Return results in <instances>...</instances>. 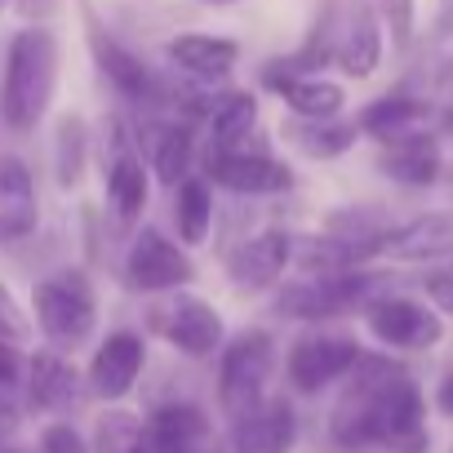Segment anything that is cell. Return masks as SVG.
I'll use <instances>...</instances> for the list:
<instances>
[{
    "label": "cell",
    "instance_id": "cell-1",
    "mask_svg": "<svg viewBox=\"0 0 453 453\" xmlns=\"http://www.w3.org/2000/svg\"><path fill=\"white\" fill-rule=\"evenodd\" d=\"M347 391L342 400L334 404V418H329V435L351 449V453H365V449H382L391 453L404 435L413 431H426V400L418 391V382L387 356H365L351 365L347 373Z\"/></svg>",
    "mask_w": 453,
    "mask_h": 453
},
{
    "label": "cell",
    "instance_id": "cell-2",
    "mask_svg": "<svg viewBox=\"0 0 453 453\" xmlns=\"http://www.w3.org/2000/svg\"><path fill=\"white\" fill-rule=\"evenodd\" d=\"M58 85V41L45 27H23L5 54V85H0V116L10 129L27 134L54 103Z\"/></svg>",
    "mask_w": 453,
    "mask_h": 453
},
{
    "label": "cell",
    "instance_id": "cell-3",
    "mask_svg": "<svg viewBox=\"0 0 453 453\" xmlns=\"http://www.w3.org/2000/svg\"><path fill=\"white\" fill-rule=\"evenodd\" d=\"M32 311H36L41 334L58 351L85 347L94 325H98V303H94V285H89L85 272H54V276H45L36 285V294H32Z\"/></svg>",
    "mask_w": 453,
    "mask_h": 453
},
{
    "label": "cell",
    "instance_id": "cell-4",
    "mask_svg": "<svg viewBox=\"0 0 453 453\" xmlns=\"http://www.w3.org/2000/svg\"><path fill=\"white\" fill-rule=\"evenodd\" d=\"M276 365V342L267 329H245L222 347L218 360V404L226 418H245L267 400V378Z\"/></svg>",
    "mask_w": 453,
    "mask_h": 453
},
{
    "label": "cell",
    "instance_id": "cell-5",
    "mask_svg": "<svg viewBox=\"0 0 453 453\" xmlns=\"http://www.w3.org/2000/svg\"><path fill=\"white\" fill-rule=\"evenodd\" d=\"M369 289H373V276H360L356 267L351 272H320V276L307 272L303 280H289L276 294V311L289 320H325V316H338L347 307H365Z\"/></svg>",
    "mask_w": 453,
    "mask_h": 453
},
{
    "label": "cell",
    "instance_id": "cell-6",
    "mask_svg": "<svg viewBox=\"0 0 453 453\" xmlns=\"http://www.w3.org/2000/svg\"><path fill=\"white\" fill-rule=\"evenodd\" d=\"M151 329L191 360H209L213 351H222V338H226L218 307L196 294H178V289L169 303L151 307Z\"/></svg>",
    "mask_w": 453,
    "mask_h": 453
},
{
    "label": "cell",
    "instance_id": "cell-7",
    "mask_svg": "<svg viewBox=\"0 0 453 453\" xmlns=\"http://www.w3.org/2000/svg\"><path fill=\"white\" fill-rule=\"evenodd\" d=\"M365 325L391 351H426V347H435L444 338L440 311H431L418 298H400V294L369 298L365 303Z\"/></svg>",
    "mask_w": 453,
    "mask_h": 453
},
{
    "label": "cell",
    "instance_id": "cell-8",
    "mask_svg": "<svg viewBox=\"0 0 453 453\" xmlns=\"http://www.w3.org/2000/svg\"><path fill=\"white\" fill-rule=\"evenodd\" d=\"M125 280L138 294H173V289L196 280V263L165 232L142 226V232L134 236V245H129V258H125Z\"/></svg>",
    "mask_w": 453,
    "mask_h": 453
},
{
    "label": "cell",
    "instance_id": "cell-9",
    "mask_svg": "<svg viewBox=\"0 0 453 453\" xmlns=\"http://www.w3.org/2000/svg\"><path fill=\"white\" fill-rule=\"evenodd\" d=\"M356 360H360V342L356 338H347V334H307V338H298L289 347L285 373H289V387L294 391L316 395L329 382L347 378Z\"/></svg>",
    "mask_w": 453,
    "mask_h": 453
},
{
    "label": "cell",
    "instance_id": "cell-10",
    "mask_svg": "<svg viewBox=\"0 0 453 453\" xmlns=\"http://www.w3.org/2000/svg\"><path fill=\"white\" fill-rule=\"evenodd\" d=\"M204 173L226 187V191H236V196H276V191H289L294 173L289 165L272 160L267 151H245V147H213L204 151Z\"/></svg>",
    "mask_w": 453,
    "mask_h": 453
},
{
    "label": "cell",
    "instance_id": "cell-11",
    "mask_svg": "<svg viewBox=\"0 0 453 453\" xmlns=\"http://www.w3.org/2000/svg\"><path fill=\"white\" fill-rule=\"evenodd\" d=\"M263 81L285 98V107H289L294 116H307V120H329V116H338L342 103H347V94H342L338 81H329V76H320V72H303V67H294V63H272Z\"/></svg>",
    "mask_w": 453,
    "mask_h": 453
},
{
    "label": "cell",
    "instance_id": "cell-12",
    "mask_svg": "<svg viewBox=\"0 0 453 453\" xmlns=\"http://www.w3.org/2000/svg\"><path fill=\"white\" fill-rule=\"evenodd\" d=\"M142 365H147L142 338L129 334V329H116V334H107V342L89 360V391L98 400H125L134 391Z\"/></svg>",
    "mask_w": 453,
    "mask_h": 453
},
{
    "label": "cell",
    "instance_id": "cell-13",
    "mask_svg": "<svg viewBox=\"0 0 453 453\" xmlns=\"http://www.w3.org/2000/svg\"><path fill=\"white\" fill-rule=\"evenodd\" d=\"M298 444V413L289 400H263L232 422V453H289Z\"/></svg>",
    "mask_w": 453,
    "mask_h": 453
},
{
    "label": "cell",
    "instance_id": "cell-14",
    "mask_svg": "<svg viewBox=\"0 0 453 453\" xmlns=\"http://www.w3.org/2000/svg\"><path fill=\"white\" fill-rule=\"evenodd\" d=\"M289 258H294V241L285 232H258L226 254V276L236 280V289H267L285 276Z\"/></svg>",
    "mask_w": 453,
    "mask_h": 453
},
{
    "label": "cell",
    "instance_id": "cell-15",
    "mask_svg": "<svg viewBox=\"0 0 453 453\" xmlns=\"http://www.w3.org/2000/svg\"><path fill=\"white\" fill-rule=\"evenodd\" d=\"M89 50H94V58H98V72L111 81V89H116L120 98H129V103H151V98L160 94V85H156V76L147 72V63H142L138 54H129L120 41H111L94 19H89Z\"/></svg>",
    "mask_w": 453,
    "mask_h": 453
},
{
    "label": "cell",
    "instance_id": "cell-16",
    "mask_svg": "<svg viewBox=\"0 0 453 453\" xmlns=\"http://www.w3.org/2000/svg\"><path fill=\"white\" fill-rule=\"evenodd\" d=\"M27 400H32L36 413H63V409L81 404V373L58 347L32 356V365H27Z\"/></svg>",
    "mask_w": 453,
    "mask_h": 453
},
{
    "label": "cell",
    "instance_id": "cell-17",
    "mask_svg": "<svg viewBox=\"0 0 453 453\" xmlns=\"http://www.w3.org/2000/svg\"><path fill=\"white\" fill-rule=\"evenodd\" d=\"M378 169L400 182V187H431L444 169L440 160V142L426 134V129H413L404 138H391L382 142V156H378Z\"/></svg>",
    "mask_w": 453,
    "mask_h": 453
},
{
    "label": "cell",
    "instance_id": "cell-18",
    "mask_svg": "<svg viewBox=\"0 0 453 453\" xmlns=\"http://www.w3.org/2000/svg\"><path fill=\"white\" fill-rule=\"evenodd\" d=\"M165 54H169V63H173L182 76L204 81V85H209V81H222L226 72L241 63V45H236V41H226V36H204V32H187V36L169 41Z\"/></svg>",
    "mask_w": 453,
    "mask_h": 453
},
{
    "label": "cell",
    "instance_id": "cell-19",
    "mask_svg": "<svg viewBox=\"0 0 453 453\" xmlns=\"http://www.w3.org/2000/svg\"><path fill=\"white\" fill-rule=\"evenodd\" d=\"M453 250V213H426L413 218L395 232L378 236V254L387 258H404V263H422V258H440Z\"/></svg>",
    "mask_w": 453,
    "mask_h": 453
},
{
    "label": "cell",
    "instance_id": "cell-20",
    "mask_svg": "<svg viewBox=\"0 0 453 453\" xmlns=\"http://www.w3.org/2000/svg\"><path fill=\"white\" fill-rule=\"evenodd\" d=\"M36 226V182H32V169L0 151V236L5 241H23Z\"/></svg>",
    "mask_w": 453,
    "mask_h": 453
},
{
    "label": "cell",
    "instance_id": "cell-21",
    "mask_svg": "<svg viewBox=\"0 0 453 453\" xmlns=\"http://www.w3.org/2000/svg\"><path fill=\"white\" fill-rule=\"evenodd\" d=\"M147 426L156 431L160 444H169L173 453H213V422L200 404L191 400H173V404H160L151 409Z\"/></svg>",
    "mask_w": 453,
    "mask_h": 453
},
{
    "label": "cell",
    "instance_id": "cell-22",
    "mask_svg": "<svg viewBox=\"0 0 453 453\" xmlns=\"http://www.w3.org/2000/svg\"><path fill=\"white\" fill-rule=\"evenodd\" d=\"M426 111H431V107H426L422 98L387 94V98L369 103V107L356 116V129H360V134H369V138H378V142H391V138H404V134L422 129Z\"/></svg>",
    "mask_w": 453,
    "mask_h": 453
},
{
    "label": "cell",
    "instance_id": "cell-23",
    "mask_svg": "<svg viewBox=\"0 0 453 453\" xmlns=\"http://www.w3.org/2000/svg\"><path fill=\"white\" fill-rule=\"evenodd\" d=\"M303 156H311V160H334V156H342L351 142H356V120H338V116H329V120H307V116H294V120H285V129H280Z\"/></svg>",
    "mask_w": 453,
    "mask_h": 453
},
{
    "label": "cell",
    "instance_id": "cell-24",
    "mask_svg": "<svg viewBox=\"0 0 453 453\" xmlns=\"http://www.w3.org/2000/svg\"><path fill=\"white\" fill-rule=\"evenodd\" d=\"M94 453H173L156 440L147 418H134L125 409H107L94 426Z\"/></svg>",
    "mask_w": 453,
    "mask_h": 453
},
{
    "label": "cell",
    "instance_id": "cell-25",
    "mask_svg": "<svg viewBox=\"0 0 453 453\" xmlns=\"http://www.w3.org/2000/svg\"><path fill=\"white\" fill-rule=\"evenodd\" d=\"M107 200L116 209L120 222H134L147 204V169L134 151H120L111 165H107Z\"/></svg>",
    "mask_w": 453,
    "mask_h": 453
},
{
    "label": "cell",
    "instance_id": "cell-26",
    "mask_svg": "<svg viewBox=\"0 0 453 453\" xmlns=\"http://www.w3.org/2000/svg\"><path fill=\"white\" fill-rule=\"evenodd\" d=\"M204 111H209L213 147H241V138L258 125V98L254 94H222Z\"/></svg>",
    "mask_w": 453,
    "mask_h": 453
},
{
    "label": "cell",
    "instance_id": "cell-27",
    "mask_svg": "<svg viewBox=\"0 0 453 453\" xmlns=\"http://www.w3.org/2000/svg\"><path fill=\"white\" fill-rule=\"evenodd\" d=\"M173 222H178V236L182 245H200L209 236V222H213V196L200 178H182L178 196H173Z\"/></svg>",
    "mask_w": 453,
    "mask_h": 453
},
{
    "label": "cell",
    "instance_id": "cell-28",
    "mask_svg": "<svg viewBox=\"0 0 453 453\" xmlns=\"http://www.w3.org/2000/svg\"><path fill=\"white\" fill-rule=\"evenodd\" d=\"M191 160H196V138L187 125H165L156 134V151H151V169L160 182L178 187L182 178H191Z\"/></svg>",
    "mask_w": 453,
    "mask_h": 453
},
{
    "label": "cell",
    "instance_id": "cell-29",
    "mask_svg": "<svg viewBox=\"0 0 453 453\" xmlns=\"http://www.w3.org/2000/svg\"><path fill=\"white\" fill-rule=\"evenodd\" d=\"M54 160H58V182H63V187L81 182V169H85V125H81L76 116H67V120L58 125Z\"/></svg>",
    "mask_w": 453,
    "mask_h": 453
},
{
    "label": "cell",
    "instance_id": "cell-30",
    "mask_svg": "<svg viewBox=\"0 0 453 453\" xmlns=\"http://www.w3.org/2000/svg\"><path fill=\"white\" fill-rule=\"evenodd\" d=\"M378 14H382V27H387L391 45H395V50H409V45H413L418 0H378Z\"/></svg>",
    "mask_w": 453,
    "mask_h": 453
},
{
    "label": "cell",
    "instance_id": "cell-31",
    "mask_svg": "<svg viewBox=\"0 0 453 453\" xmlns=\"http://www.w3.org/2000/svg\"><path fill=\"white\" fill-rule=\"evenodd\" d=\"M36 453H89V440H85L72 422H50V426L41 431Z\"/></svg>",
    "mask_w": 453,
    "mask_h": 453
},
{
    "label": "cell",
    "instance_id": "cell-32",
    "mask_svg": "<svg viewBox=\"0 0 453 453\" xmlns=\"http://www.w3.org/2000/svg\"><path fill=\"white\" fill-rule=\"evenodd\" d=\"M32 334V325H27V316H23V307L14 303V294L0 285V338L5 342H23Z\"/></svg>",
    "mask_w": 453,
    "mask_h": 453
},
{
    "label": "cell",
    "instance_id": "cell-33",
    "mask_svg": "<svg viewBox=\"0 0 453 453\" xmlns=\"http://www.w3.org/2000/svg\"><path fill=\"white\" fill-rule=\"evenodd\" d=\"M23 356H19V342H5V338H0V391H5V387H14L19 378H23Z\"/></svg>",
    "mask_w": 453,
    "mask_h": 453
},
{
    "label": "cell",
    "instance_id": "cell-34",
    "mask_svg": "<svg viewBox=\"0 0 453 453\" xmlns=\"http://www.w3.org/2000/svg\"><path fill=\"white\" fill-rule=\"evenodd\" d=\"M14 10H19L23 19H50V14L58 10V0H14Z\"/></svg>",
    "mask_w": 453,
    "mask_h": 453
},
{
    "label": "cell",
    "instance_id": "cell-35",
    "mask_svg": "<svg viewBox=\"0 0 453 453\" xmlns=\"http://www.w3.org/2000/svg\"><path fill=\"white\" fill-rule=\"evenodd\" d=\"M435 36L440 41L453 36V0H435Z\"/></svg>",
    "mask_w": 453,
    "mask_h": 453
},
{
    "label": "cell",
    "instance_id": "cell-36",
    "mask_svg": "<svg viewBox=\"0 0 453 453\" xmlns=\"http://www.w3.org/2000/svg\"><path fill=\"white\" fill-rule=\"evenodd\" d=\"M435 404H440L444 418H453V369L440 378V387H435Z\"/></svg>",
    "mask_w": 453,
    "mask_h": 453
},
{
    "label": "cell",
    "instance_id": "cell-37",
    "mask_svg": "<svg viewBox=\"0 0 453 453\" xmlns=\"http://www.w3.org/2000/svg\"><path fill=\"white\" fill-rule=\"evenodd\" d=\"M14 426H19V409H14L10 400H0V440H10Z\"/></svg>",
    "mask_w": 453,
    "mask_h": 453
},
{
    "label": "cell",
    "instance_id": "cell-38",
    "mask_svg": "<svg viewBox=\"0 0 453 453\" xmlns=\"http://www.w3.org/2000/svg\"><path fill=\"white\" fill-rule=\"evenodd\" d=\"M0 453H27V449H14V444H0Z\"/></svg>",
    "mask_w": 453,
    "mask_h": 453
},
{
    "label": "cell",
    "instance_id": "cell-39",
    "mask_svg": "<svg viewBox=\"0 0 453 453\" xmlns=\"http://www.w3.org/2000/svg\"><path fill=\"white\" fill-rule=\"evenodd\" d=\"M204 5H236V0H204Z\"/></svg>",
    "mask_w": 453,
    "mask_h": 453
},
{
    "label": "cell",
    "instance_id": "cell-40",
    "mask_svg": "<svg viewBox=\"0 0 453 453\" xmlns=\"http://www.w3.org/2000/svg\"><path fill=\"white\" fill-rule=\"evenodd\" d=\"M0 10H5V0H0Z\"/></svg>",
    "mask_w": 453,
    "mask_h": 453
}]
</instances>
